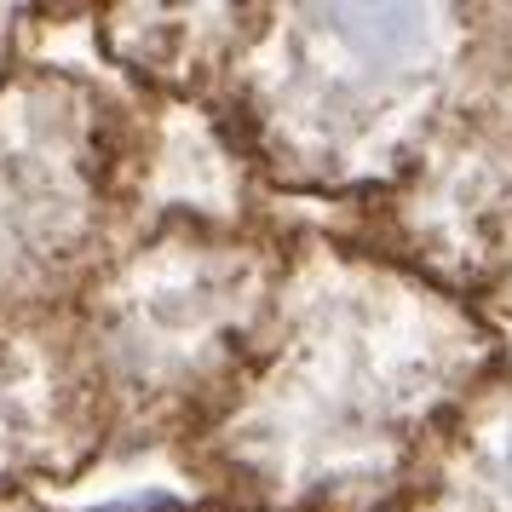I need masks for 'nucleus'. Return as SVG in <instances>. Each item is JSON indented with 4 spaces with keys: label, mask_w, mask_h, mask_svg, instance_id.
Segmentation results:
<instances>
[{
    "label": "nucleus",
    "mask_w": 512,
    "mask_h": 512,
    "mask_svg": "<svg viewBox=\"0 0 512 512\" xmlns=\"http://www.w3.org/2000/svg\"><path fill=\"white\" fill-rule=\"evenodd\" d=\"M98 6L121 81L213 121L265 196L386 202L512 133V12Z\"/></svg>",
    "instance_id": "f257e3e1"
},
{
    "label": "nucleus",
    "mask_w": 512,
    "mask_h": 512,
    "mask_svg": "<svg viewBox=\"0 0 512 512\" xmlns=\"http://www.w3.org/2000/svg\"><path fill=\"white\" fill-rule=\"evenodd\" d=\"M501 363L507 334L455 288L294 225L248 369L173 461L231 512H380L420 438Z\"/></svg>",
    "instance_id": "f03ea898"
},
{
    "label": "nucleus",
    "mask_w": 512,
    "mask_h": 512,
    "mask_svg": "<svg viewBox=\"0 0 512 512\" xmlns=\"http://www.w3.org/2000/svg\"><path fill=\"white\" fill-rule=\"evenodd\" d=\"M294 225L277 213H162L75 300L116 455L185 449L271 323Z\"/></svg>",
    "instance_id": "7ed1b4c3"
},
{
    "label": "nucleus",
    "mask_w": 512,
    "mask_h": 512,
    "mask_svg": "<svg viewBox=\"0 0 512 512\" xmlns=\"http://www.w3.org/2000/svg\"><path fill=\"white\" fill-rule=\"evenodd\" d=\"M167 98L24 58L0 81V305L64 311L162 219Z\"/></svg>",
    "instance_id": "20e7f679"
},
{
    "label": "nucleus",
    "mask_w": 512,
    "mask_h": 512,
    "mask_svg": "<svg viewBox=\"0 0 512 512\" xmlns=\"http://www.w3.org/2000/svg\"><path fill=\"white\" fill-rule=\"evenodd\" d=\"M104 461H116V438L75 305H0V495L81 484Z\"/></svg>",
    "instance_id": "39448f33"
},
{
    "label": "nucleus",
    "mask_w": 512,
    "mask_h": 512,
    "mask_svg": "<svg viewBox=\"0 0 512 512\" xmlns=\"http://www.w3.org/2000/svg\"><path fill=\"white\" fill-rule=\"evenodd\" d=\"M409 190L420 196L415 219L374 225L357 242L438 277L443 288L478 305L495 328L512 323V133L449 156Z\"/></svg>",
    "instance_id": "423d86ee"
},
{
    "label": "nucleus",
    "mask_w": 512,
    "mask_h": 512,
    "mask_svg": "<svg viewBox=\"0 0 512 512\" xmlns=\"http://www.w3.org/2000/svg\"><path fill=\"white\" fill-rule=\"evenodd\" d=\"M380 512H512V363L489 369L420 438Z\"/></svg>",
    "instance_id": "0eeeda50"
},
{
    "label": "nucleus",
    "mask_w": 512,
    "mask_h": 512,
    "mask_svg": "<svg viewBox=\"0 0 512 512\" xmlns=\"http://www.w3.org/2000/svg\"><path fill=\"white\" fill-rule=\"evenodd\" d=\"M47 6H0V81L24 64V41L41 29Z\"/></svg>",
    "instance_id": "6e6552de"
},
{
    "label": "nucleus",
    "mask_w": 512,
    "mask_h": 512,
    "mask_svg": "<svg viewBox=\"0 0 512 512\" xmlns=\"http://www.w3.org/2000/svg\"><path fill=\"white\" fill-rule=\"evenodd\" d=\"M167 501H133V507H104V512H162ZM0 512H52L35 495H0Z\"/></svg>",
    "instance_id": "1a4fd4ad"
},
{
    "label": "nucleus",
    "mask_w": 512,
    "mask_h": 512,
    "mask_svg": "<svg viewBox=\"0 0 512 512\" xmlns=\"http://www.w3.org/2000/svg\"><path fill=\"white\" fill-rule=\"evenodd\" d=\"M162 512H231V507H213V501H202V507H179V501H167Z\"/></svg>",
    "instance_id": "9d476101"
}]
</instances>
